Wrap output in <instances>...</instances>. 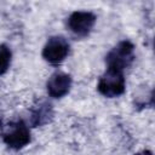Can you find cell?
<instances>
[{
	"label": "cell",
	"mask_w": 155,
	"mask_h": 155,
	"mask_svg": "<svg viewBox=\"0 0 155 155\" xmlns=\"http://www.w3.org/2000/svg\"><path fill=\"white\" fill-rule=\"evenodd\" d=\"M134 59V46L132 42L125 40L119 42L105 57L108 68H115L122 70L131 65Z\"/></svg>",
	"instance_id": "2"
},
{
	"label": "cell",
	"mask_w": 155,
	"mask_h": 155,
	"mask_svg": "<svg viewBox=\"0 0 155 155\" xmlns=\"http://www.w3.org/2000/svg\"><path fill=\"white\" fill-rule=\"evenodd\" d=\"M0 127H1V119H0Z\"/></svg>",
	"instance_id": "10"
},
{
	"label": "cell",
	"mask_w": 155,
	"mask_h": 155,
	"mask_svg": "<svg viewBox=\"0 0 155 155\" xmlns=\"http://www.w3.org/2000/svg\"><path fill=\"white\" fill-rule=\"evenodd\" d=\"M53 116V110L50 103L40 102L31 110V125L33 126H42L47 124Z\"/></svg>",
	"instance_id": "7"
},
{
	"label": "cell",
	"mask_w": 155,
	"mask_h": 155,
	"mask_svg": "<svg viewBox=\"0 0 155 155\" xmlns=\"http://www.w3.org/2000/svg\"><path fill=\"white\" fill-rule=\"evenodd\" d=\"M136 155H153V153H151V151H149V150H143V151L137 153Z\"/></svg>",
	"instance_id": "9"
},
{
	"label": "cell",
	"mask_w": 155,
	"mask_h": 155,
	"mask_svg": "<svg viewBox=\"0 0 155 155\" xmlns=\"http://www.w3.org/2000/svg\"><path fill=\"white\" fill-rule=\"evenodd\" d=\"M29 142H30V132L22 120L11 124L8 131L4 134V143L8 148L16 150L25 147Z\"/></svg>",
	"instance_id": "4"
},
{
	"label": "cell",
	"mask_w": 155,
	"mask_h": 155,
	"mask_svg": "<svg viewBox=\"0 0 155 155\" xmlns=\"http://www.w3.org/2000/svg\"><path fill=\"white\" fill-rule=\"evenodd\" d=\"M11 63V51L6 45H0V75L5 74Z\"/></svg>",
	"instance_id": "8"
},
{
	"label": "cell",
	"mask_w": 155,
	"mask_h": 155,
	"mask_svg": "<svg viewBox=\"0 0 155 155\" xmlns=\"http://www.w3.org/2000/svg\"><path fill=\"white\" fill-rule=\"evenodd\" d=\"M96 23V16L88 11H75L68 18L69 29L79 36H86Z\"/></svg>",
	"instance_id": "5"
},
{
	"label": "cell",
	"mask_w": 155,
	"mask_h": 155,
	"mask_svg": "<svg viewBox=\"0 0 155 155\" xmlns=\"http://www.w3.org/2000/svg\"><path fill=\"white\" fill-rule=\"evenodd\" d=\"M47 92L53 98H61L65 96L71 87V78L64 73L53 74L47 81Z\"/></svg>",
	"instance_id": "6"
},
{
	"label": "cell",
	"mask_w": 155,
	"mask_h": 155,
	"mask_svg": "<svg viewBox=\"0 0 155 155\" xmlns=\"http://www.w3.org/2000/svg\"><path fill=\"white\" fill-rule=\"evenodd\" d=\"M125 78L122 70L115 68H107L105 73L101 76L97 88L101 94L114 98L125 92Z\"/></svg>",
	"instance_id": "1"
},
{
	"label": "cell",
	"mask_w": 155,
	"mask_h": 155,
	"mask_svg": "<svg viewBox=\"0 0 155 155\" xmlns=\"http://www.w3.org/2000/svg\"><path fill=\"white\" fill-rule=\"evenodd\" d=\"M69 53V44L63 36H51L42 50V57L51 64L62 63Z\"/></svg>",
	"instance_id": "3"
}]
</instances>
